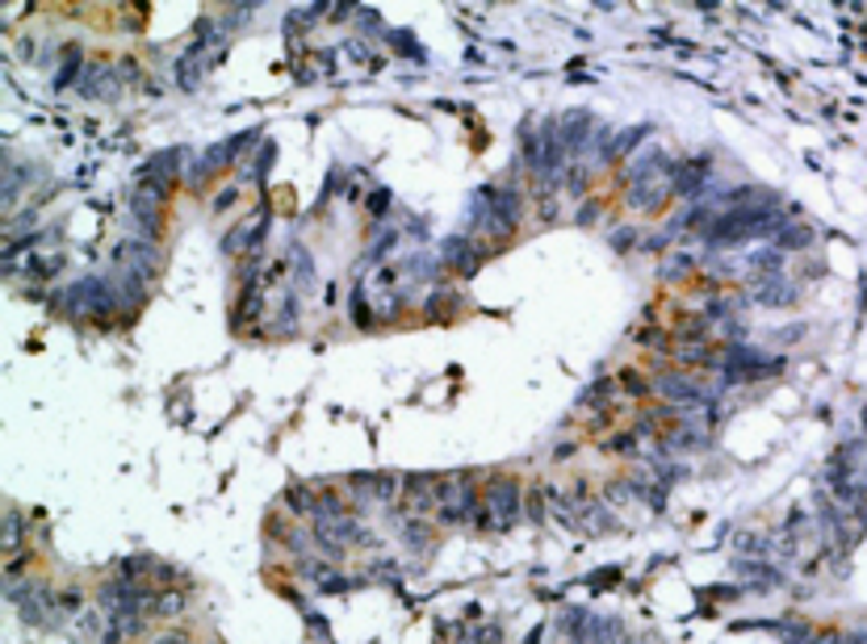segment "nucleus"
I'll use <instances>...</instances> for the list:
<instances>
[{
  "mask_svg": "<svg viewBox=\"0 0 867 644\" xmlns=\"http://www.w3.org/2000/svg\"><path fill=\"white\" fill-rule=\"evenodd\" d=\"M294 281H302V285H311L315 281V269H311V255H306V248H294Z\"/></svg>",
  "mask_w": 867,
  "mask_h": 644,
  "instance_id": "ddd939ff",
  "label": "nucleus"
},
{
  "mask_svg": "<svg viewBox=\"0 0 867 644\" xmlns=\"http://www.w3.org/2000/svg\"><path fill=\"white\" fill-rule=\"evenodd\" d=\"M704 181H708V176H704V164H700V160H687V164H679L675 172H671V193H696Z\"/></svg>",
  "mask_w": 867,
  "mask_h": 644,
  "instance_id": "9b49d317",
  "label": "nucleus"
},
{
  "mask_svg": "<svg viewBox=\"0 0 867 644\" xmlns=\"http://www.w3.org/2000/svg\"><path fill=\"white\" fill-rule=\"evenodd\" d=\"M315 541L323 544V553H344V548H353L360 541V523L353 511H339V515H323L315 520Z\"/></svg>",
  "mask_w": 867,
  "mask_h": 644,
  "instance_id": "20e7f679",
  "label": "nucleus"
},
{
  "mask_svg": "<svg viewBox=\"0 0 867 644\" xmlns=\"http://www.w3.org/2000/svg\"><path fill=\"white\" fill-rule=\"evenodd\" d=\"M148 644H193L185 632H160V636H151Z\"/></svg>",
  "mask_w": 867,
  "mask_h": 644,
  "instance_id": "4468645a",
  "label": "nucleus"
},
{
  "mask_svg": "<svg viewBox=\"0 0 867 644\" xmlns=\"http://www.w3.org/2000/svg\"><path fill=\"white\" fill-rule=\"evenodd\" d=\"M18 548H22V520H18V511H9L4 515V553H9V561L18 557Z\"/></svg>",
  "mask_w": 867,
  "mask_h": 644,
  "instance_id": "f8f14e48",
  "label": "nucleus"
},
{
  "mask_svg": "<svg viewBox=\"0 0 867 644\" xmlns=\"http://www.w3.org/2000/svg\"><path fill=\"white\" fill-rule=\"evenodd\" d=\"M264 227H269V214H256V218L239 222V227H235L231 234L223 239V248L235 251V255H239V251H248V248H256V243H260V234H264Z\"/></svg>",
  "mask_w": 867,
  "mask_h": 644,
  "instance_id": "6e6552de",
  "label": "nucleus"
},
{
  "mask_svg": "<svg viewBox=\"0 0 867 644\" xmlns=\"http://www.w3.org/2000/svg\"><path fill=\"white\" fill-rule=\"evenodd\" d=\"M176 164H181V151H169V155H155L143 172H139V181H148L155 188H169L172 176H176Z\"/></svg>",
  "mask_w": 867,
  "mask_h": 644,
  "instance_id": "9d476101",
  "label": "nucleus"
},
{
  "mask_svg": "<svg viewBox=\"0 0 867 644\" xmlns=\"http://www.w3.org/2000/svg\"><path fill=\"white\" fill-rule=\"evenodd\" d=\"M654 390L662 397H671V402H708V390H704V381L692 373H662L654 381Z\"/></svg>",
  "mask_w": 867,
  "mask_h": 644,
  "instance_id": "0eeeda50",
  "label": "nucleus"
},
{
  "mask_svg": "<svg viewBox=\"0 0 867 644\" xmlns=\"http://www.w3.org/2000/svg\"><path fill=\"white\" fill-rule=\"evenodd\" d=\"M248 139H256V134H239V139H227V143H218V146H210V151H202V160H197V164L185 172V181H189L193 188H202L214 176V172H223V167L235 164V160L243 155Z\"/></svg>",
  "mask_w": 867,
  "mask_h": 644,
  "instance_id": "7ed1b4c3",
  "label": "nucleus"
},
{
  "mask_svg": "<svg viewBox=\"0 0 867 644\" xmlns=\"http://www.w3.org/2000/svg\"><path fill=\"white\" fill-rule=\"evenodd\" d=\"M348 490H353L360 502H381V506H390L394 499H402L407 481L394 478V473H369V478H353V481H348Z\"/></svg>",
  "mask_w": 867,
  "mask_h": 644,
  "instance_id": "39448f33",
  "label": "nucleus"
},
{
  "mask_svg": "<svg viewBox=\"0 0 867 644\" xmlns=\"http://www.w3.org/2000/svg\"><path fill=\"white\" fill-rule=\"evenodd\" d=\"M483 494L466 473H445L436 485V520L441 523H478Z\"/></svg>",
  "mask_w": 867,
  "mask_h": 644,
  "instance_id": "f257e3e1",
  "label": "nucleus"
},
{
  "mask_svg": "<svg viewBox=\"0 0 867 644\" xmlns=\"http://www.w3.org/2000/svg\"><path fill=\"white\" fill-rule=\"evenodd\" d=\"M516 515H520V481L495 478L483 490V515H478V523L490 527V532H503V527H511Z\"/></svg>",
  "mask_w": 867,
  "mask_h": 644,
  "instance_id": "f03ea898",
  "label": "nucleus"
},
{
  "mask_svg": "<svg viewBox=\"0 0 867 644\" xmlns=\"http://www.w3.org/2000/svg\"><path fill=\"white\" fill-rule=\"evenodd\" d=\"M441 255H445V264L457 272V276H474V272L483 269V260H487V251L478 248V239H469V234L466 239H462V234H457V239H448Z\"/></svg>",
  "mask_w": 867,
  "mask_h": 644,
  "instance_id": "423d86ee",
  "label": "nucleus"
},
{
  "mask_svg": "<svg viewBox=\"0 0 867 644\" xmlns=\"http://www.w3.org/2000/svg\"><path fill=\"white\" fill-rule=\"evenodd\" d=\"M118 84H122V76H113L109 67H85L80 88H85V97H101V101H109V97L118 92Z\"/></svg>",
  "mask_w": 867,
  "mask_h": 644,
  "instance_id": "1a4fd4ad",
  "label": "nucleus"
}]
</instances>
